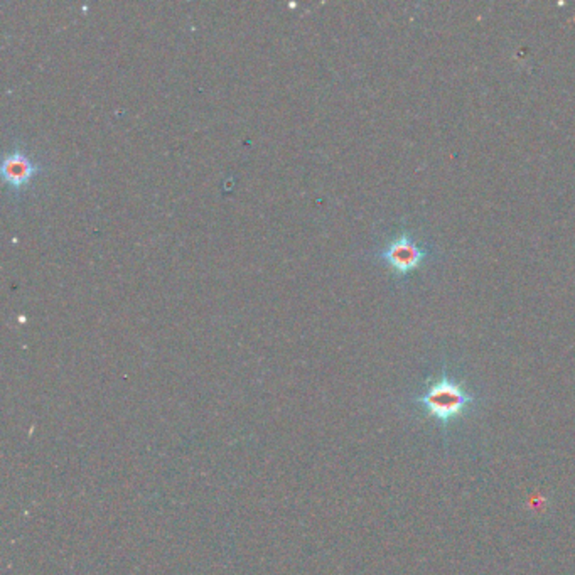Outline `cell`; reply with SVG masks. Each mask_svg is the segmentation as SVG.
Here are the masks:
<instances>
[{"label":"cell","mask_w":575,"mask_h":575,"mask_svg":"<svg viewBox=\"0 0 575 575\" xmlns=\"http://www.w3.org/2000/svg\"><path fill=\"white\" fill-rule=\"evenodd\" d=\"M414 401L424 416L435 420L442 427H449L452 422L471 412L478 399L463 384L449 377L448 371H442V375L432 380Z\"/></svg>","instance_id":"1"},{"label":"cell","mask_w":575,"mask_h":575,"mask_svg":"<svg viewBox=\"0 0 575 575\" xmlns=\"http://www.w3.org/2000/svg\"><path fill=\"white\" fill-rule=\"evenodd\" d=\"M425 248H422L407 231H403L400 237L385 247L380 254V260H384L397 277H405L409 273L416 272L425 262Z\"/></svg>","instance_id":"2"},{"label":"cell","mask_w":575,"mask_h":575,"mask_svg":"<svg viewBox=\"0 0 575 575\" xmlns=\"http://www.w3.org/2000/svg\"><path fill=\"white\" fill-rule=\"evenodd\" d=\"M39 169L41 167L34 164L31 158H28L22 150H17V149L9 152L2 162V176L14 190L26 186Z\"/></svg>","instance_id":"3"}]
</instances>
